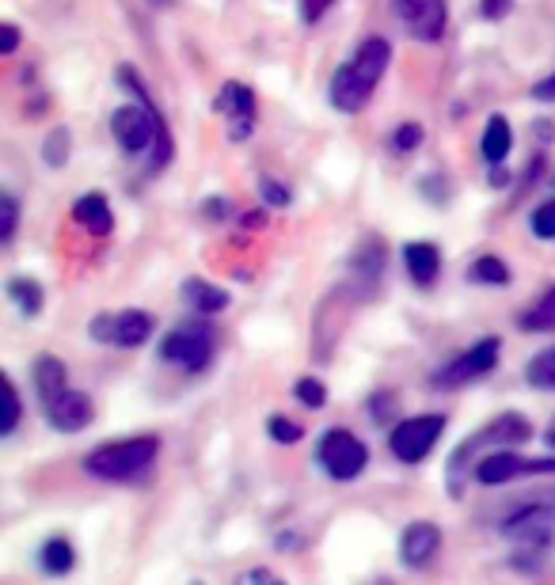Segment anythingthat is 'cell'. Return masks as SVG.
<instances>
[{
  "label": "cell",
  "instance_id": "27",
  "mask_svg": "<svg viewBox=\"0 0 555 585\" xmlns=\"http://www.w3.org/2000/svg\"><path fill=\"white\" fill-rule=\"evenodd\" d=\"M69 145H73V141H69V130L66 126H61V130H54L50 138H46V145H43V160L50 167H61L69 160Z\"/></svg>",
  "mask_w": 555,
  "mask_h": 585
},
{
  "label": "cell",
  "instance_id": "15",
  "mask_svg": "<svg viewBox=\"0 0 555 585\" xmlns=\"http://www.w3.org/2000/svg\"><path fill=\"white\" fill-rule=\"evenodd\" d=\"M403 267H408L415 285H434L441 274V251L434 244H426V239H415V244L403 247Z\"/></svg>",
  "mask_w": 555,
  "mask_h": 585
},
{
  "label": "cell",
  "instance_id": "5",
  "mask_svg": "<svg viewBox=\"0 0 555 585\" xmlns=\"http://www.w3.org/2000/svg\"><path fill=\"white\" fill-rule=\"evenodd\" d=\"M161 358L187 373H198V368L210 365L213 358V327L210 319H190V324L176 327V331L164 335L161 342Z\"/></svg>",
  "mask_w": 555,
  "mask_h": 585
},
{
  "label": "cell",
  "instance_id": "20",
  "mask_svg": "<svg viewBox=\"0 0 555 585\" xmlns=\"http://www.w3.org/2000/svg\"><path fill=\"white\" fill-rule=\"evenodd\" d=\"M518 327H521V331H529V335L555 331V285L541 296V301L529 304V308L521 312V316H518Z\"/></svg>",
  "mask_w": 555,
  "mask_h": 585
},
{
  "label": "cell",
  "instance_id": "25",
  "mask_svg": "<svg viewBox=\"0 0 555 585\" xmlns=\"http://www.w3.org/2000/svg\"><path fill=\"white\" fill-rule=\"evenodd\" d=\"M526 376H529V384H533V388L555 391V347H552V350H541V354H536L533 362H529Z\"/></svg>",
  "mask_w": 555,
  "mask_h": 585
},
{
  "label": "cell",
  "instance_id": "14",
  "mask_svg": "<svg viewBox=\"0 0 555 585\" xmlns=\"http://www.w3.org/2000/svg\"><path fill=\"white\" fill-rule=\"evenodd\" d=\"M217 110L228 118V130H233V141H244L251 133V122H256V92L244 84H225L217 100Z\"/></svg>",
  "mask_w": 555,
  "mask_h": 585
},
{
  "label": "cell",
  "instance_id": "7",
  "mask_svg": "<svg viewBox=\"0 0 555 585\" xmlns=\"http://www.w3.org/2000/svg\"><path fill=\"white\" fill-rule=\"evenodd\" d=\"M316 456H320V464L328 468L331 479H358L362 471H366V460H369V448L366 441H358L351 434V430H328L320 441V448H316Z\"/></svg>",
  "mask_w": 555,
  "mask_h": 585
},
{
  "label": "cell",
  "instance_id": "37",
  "mask_svg": "<svg viewBox=\"0 0 555 585\" xmlns=\"http://www.w3.org/2000/svg\"><path fill=\"white\" fill-rule=\"evenodd\" d=\"M533 100L536 103H555V73L548 80H536V84H533Z\"/></svg>",
  "mask_w": 555,
  "mask_h": 585
},
{
  "label": "cell",
  "instance_id": "17",
  "mask_svg": "<svg viewBox=\"0 0 555 585\" xmlns=\"http://www.w3.org/2000/svg\"><path fill=\"white\" fill-rule=\"evenodd\" d=\"M38 563H43V571L50 574V578H61V574H69L76 566L73 543H69L66 536H54V540H46L43 551H38Z\"/></svg>",
  "mask_w": 555,
  "mask_h": 585
},
{
  "label": "cell",
  "instance_id": "22",
  "mask_svg": "<svg viewBox=\"0 0 555 585\" xmlns=\"http://www.w3.org/2000/svg\"><path fill=\"white\" fill-rule=\"evenodd\" d=\"M513 138H510V122H506L503 115H495L487 122V130H483V156H487V164H503L506 152H510Z\"/></svg>",
  "mask_w": 555,
  "mask_h": 585
},
{
  "label": "cell",
  "instance_id": "4",
  "mask_svg": "<svg viewBox=\"0 0 555 585\" xmlns=\"http://www.w3.org/2000/svg\"><path fill=\"white\" fill-rule=\"evenodd\" d=\"M529 434H533V426H529V419H521L518 411H506L498 414L495 422H487L483 430H475L472 437L464 441L461 448H457L453 456H449V494H461V476L464 468L475 460V453L487 445H513V441H529Z\"/></svg>",
  "mask_w": 555,
  "mask_h": 585
},
{
  "label": "cell",
  "instance_id": "8",
  "mask_svg": "<svg viewBox=\"0 0 555 585\" xmlns=\"http://www.w3.org/2000/svg\"><path fill=\"white\" fill-rule=\"evenodd\" d=\"M441 430H446V419L441 414H418V419H408L392 430L388 445H392V456L403 464H418L434 453V445L441 441Z\"/></svg>",
  "mask_w": 555,
  "mask_h": 585
},
{
  "label": "cell",
  "instance_id": "2",
  "mask_svg": "<svg viewBox=\"0 0 555 585\" xmlns=\"http://www.w3.org/2000/svg\"><path fill=\"white\" fill-rule=\"evenodd\" d=\"M388 61H392L388 38H366L354 50V58L346 66H339L335 77H331V107L343 110V115H358L369 103V95L377 92Z\"/></svg>",
  "mask_w": 555,
  "mask_h": 585
},
{
  "label": "cell",
  "instance_id": "38",
  "mask_svg": "<svg viewBox=\"0 0 555 585\" xmlns=\"http://www.w3.org/2000/svg\"><path fill=\"white\" fill-rule=\"evenodd\" d=\"M15 46H20V31L12 23H4L0 27V54H15Z\"/></svg>",
  "mask_w": 555,
  "mask_h": 585
},
{
  "label": "cell",
  "instance_id": "36",
  "mask_svg": "<svg viewBox=\"0 0 555 585\" xmlns=\"http://www.w3.org/2000/svg\"><path fill=\"white\" fill-rule=\"evenodd\" d=\"M510 4H513V0H483L480 12L487 15V20H503V15L510 12Z\"/></svg>",
  "mask_w": 555,
  "mask_h": 585
},
{
  "label": "cell",
  "instance_id": "31",
  "mask_svg": "<svg viewBox=\"0 0 555 585\" xmlns=\"http://www.w3.org/2000/svg\"><path fill=\"white\" fill-rule=\"evenodd\" d=\"M267 434H271L278 445H293V441H300V426H293L290 419H271L267 422Z\"/></svg>",
  "mask_w": 555,
  "mask_h": 585
},
{
  "label": "cell",
  "instance_id": "11",
  "mask_svg": "<svg viewBox=\"0 0 555 585\" xmlns=\"http://www.w3.org/2000/svg\"><path fill=\"white\" fill-rule=\"evenodd\" d=\"M498 350H503V339H483V342H475L472 350H464L461 358H457L453 365H446L438 373V384L441 388H457V384H468V381H475V376H483V373H491L498 362Z\"/></svg>",
  "mask_w": 555,
  "mask_h": 585
},
{
  "label": "cell",
  "instance_id": "32",
  "mask_svg": "<svg viewBox=\"0 0 555 585\" xmlns=\"http://www.w3.org/2000/svg\"><path fill=\"white\" fill-rule=\"evenodd\" d=\"M418 141H423V126H415V122L400 126V130L392 133V145L400 149V152H411V149H418Z\"/></svg>",
  "mask_w": 555,
  "mask_h": 585
},
{
  "label": "cell",
  "instance_id": "28",
  "mask_svg": "<svg viewBox=\"0 0 555 585\" xmlns=\"http://www.w3.org/2000/svg\"><path fill=\"white\" fill-rule=\"evenodd\" d=\"M15 224H20V206L12 195H0V244H12Z\"/></svg>",
  "mask_w": 555,
  "mask_h": 585
},
{
  "label": "cell",
  "instance_id": "16",
  "mask_svg": "<svg viewBox=\"0 0 555 585\" xmlns=\"http://www.w3.org/2000/svg\"><path fill=\"white\" fill-rule=\"evenodd\" d=\"M73 221L84 224V229H92L95 236H107V232L115 229V213H110V206L103 195H84L81 202L73 206Z\"/></svg>",
  "mask_w": 555,
  "mask_h": 585
},
{
  "label": "cell",
  "instance_id": "3",
  "mask_svg": "<svg viewBox=\"0 0 555 585\" xmlns=\"http://www.w3.org/2000/svg\"><path fill=\"white\" fill-rule=\"evenodd\" d=\"M161 456V437L145 434V437H130V441H110V445L95 448L84 460V471L95 479H107V483H133L141 479Z\"/></svg>",
  "mask_w": 555,
  "mask_h": 585
},
{
  "label": "cell",
  "instance_id": "12",
  "mask_svg": "<svg viewBox=\"0 0 555 585\" xmlns=\"http://www.w3.org/2000/svg\"><path fill=\"white\" fill-rule=\"evenodd\" d=\"M441 551V528L434 525V520H411L408 528H403L400 536V559L411 566V571H418V566H426L434 555Z\"/></svg>",
  "mask_w": 555,
  "mask_h": 585
},
{
  "label": "cell",
  "instance_id": "10",
  "mask_svg": "<svg viewBox=\"0 0 555 585\" xmlns=\"http://www.w3.org/2000/svg\"><path fill=\"white\" fill-rule=\"evenodd\" d=\"M156 319L141 308H126L118 316H99L92 319V339L110 342V347H141L153 335Z\"/></svg>",
  "mask_w": 555,
  "mask_h": 585
},
{
  "label": "cell",
  "instance_id": "35",
  "mask_svg": "<svg viewBox=\"0 0 555 585\" xmlns=\"http://www.w3.org/2000/svg\"><path fill=\"white\" fill-rule=\"evenodd\" d=\"M392 4H395V12H400V20L411 23L418 12H423L426 4H430V0H392Z\"/></svg>",
  "mask_w": 555,
  "mask_h": 585
},
{
  "label": "cell",
  "instance_id": "23",
  "mask_svg": "<svg viewBox=\"0 0 555 585\" xmlns=\"http://www.w3.org/2000/svg\"><path fill=\"white\" fill-rule=\"evenodd\" d=\"M8 296H12L23 316H38L43 312V285L31 282V278H12L8 282Z\"/></svg>",
  "mask_w": 555,
  "mask_h": 585
},
{
  "label": "cell",
  "instance_id": "21",
  "mask_svg": "<svg viewBox=\"0 0 555 585\" xmlns=\"http://www.w3.org/2000/svg\"><path fill=\"white\" fill-rule=\"evenodd\" d=\"M184 296L190 301V308L198 312V316H213V312H221L228 304V293L217 290V285L210 282H198V278H190L184 285Z\"/></svg>",
  "mask_w": 555,
  "mask_h": 585
},
{
  "label": "cell",
  "instance_id": "26",
  "mask_svg": "<svg viewBox=\"0 0 555 585\" xmlns=\"http://www.w3.org/2000/svg\"><path fill=\"white\" fill-rule=\"evenodd\" d=\"M0 388H4V399H8V411H4V422H0V434L4 437H12L15 434V426H20V391H15V384H12V376H0Z\"/></svg>",
  "mask_w": 555,
  "mask_h": 585
},
{
  "label": "cell",
  "instance_id": "30",
  "mask_svg": "<svg viewBox=\"0 0 555 585\" xmlns=\"http://www.w3.org/2000/svg\"><path fill=\"white\" fill-rule=\"evenodd\" d=\"M533 232L541 239H555V198H548L544 206H536L533 213Z\"/></svg>",
  "mask_w": 555,
  "mask_h": 585
},
{
  "label": "cell",
  "instance_id": "6",
  "mask_svg": "<svg viewBox=\"0 0 555 585\" xmlns=\"http://www.w3.org/2000/svg\"><path fill=\"white\" fill-rule=\"evenodd\" d=\"M503 533L518 540L521 548H548L555 540V494L552 499H526L503 520Z\"/></svg>",
  "mask_w": 555,
  "mask_h": 585
},
{
  "label": "cell",
  "instance_id": "34",
  "mask_svg": "<svg viewBox=\"0 0 555 585\" xmlns=\"http://www.w3.org/2000/svg\"><path fill=\"white\" fill-rule=\"evenodd\" d=\"M331 4H335V0H300V20H305V23H316L323 12H328Z\"/></svg>",
  "mask_w": 555,
  "mask_h": 585
},
{
  "label": "cell",
  "instance_id": "9",
  "mask_svg": "<svg viewBox=\"0 0 555 585\" xmlns=\"http://www.w3.org/2000/svg\"><path fill=\"white\" fill-rule=\"evenodd\" d=\"M541 471H555V460H529V456H518L510 448L487 453L483 460H475V479L483 487H503L521 476H541Z\"/></svg>",
  "mask_w": 555,
  "mask_h": 585
},
{
  "label": "cell",
  "instance_id": "13",
  "mask_svg": "<svg viewBox=\"0 0 555 585\" xmlns=\"http://www.w3.org/2000/svg\"><path fill=\"white\" fill-rule=\"evenodd\" d=\"M46 419H50V426L61 430V434H81L95 419V407L84 391H61V396L46 407Z\"/></svg>",
  "mask_w": 555,
  "mask_h": 585
},
{
  "label": "cell",
  "instance_id": "18",
  "mask_svg": "<svg viewBox=\"0 0 555 585\" xmlns=\"http://www.w3.org/2000/svg\"><path fill=\"white\" fill-rule=\"evenodd\" d=\"M408 31L418 43H438L441 31H446V0H430V4L408 23Z\"/></svg>",
  "mask_w": 555,
  "mask_h": 585
},
{
  "label": "cell",
  "instance_id": "24",
  "mask_svg": "<svg viewBox=\"0 0 555 585\" xmlns=\"http://www.w3.org/2000/svg\"><path fill=\"white\" fill-rule=\"evenodd\" d=\"M468 278L480 285H506L510 282V270H506V262L498 255H480L472 262V270H468Z\"/></svg>",
  "mask_w": 555,
  "mask_h": 585
},
{
  "label": "cell",
  "instance_id": "19",
  "mask_svg": "<svg viewBox=\"0 0 555 585\" xmlns=\"http://www.w3.org/2000/svg\"><path fill=\"white\" fill-rule=\"evenodd\" d=\"M35 384H38V396H43V403L50 407L54 399L61 396V391H69L66 388V365H61L58 358H38Z\"/></svg>",
  "mask_w": 555,
  "mask_h": 585
},
{
  "label": "cell",
  "instance_id": "40",
  "mask_svg": "<svg viewBox=\"0 0 555 585\" xmlns=\"http://www.w3.org/2000/svg\"><path fill=\"white\" fill-rule=\"evenodd\" d=\"M190 585H202V582H190Z\"/></svg>",
  "mask_w": 555,
  "mask_h": 585
},
{
  "label": "cell",
  "instance_id": "33",
  "mask_svg": "<svg viewBox=\"0 0 555 585\" xmlns=\"http://www.w3.org/2000/svg\"><path fill=\"white\" fill-rule=\"evenodd\" d=\"M259 195H263V202L274 206V210H285V206H290V190L278 187L274 179H263V183H259Z\"/></svg>",
  "mask_w": 555,
  "mask_h": 585
},
{
  "label": "cell",
  "instance_id": "1",
  "mask_svg": "<svg viewBox=\"0 0 555 585\" xmlns=\"http://www.w3.org/2000/svg\"><path fill=\"white\" fill-rule=\"evenodd\" d=\"M118 80H122V84H130L133 92L145 100V107H118L115 115H110V133H115V141H118V149H122V152H141V149H149L156 141V152H153V160H149V167H153V172H161V167L172 160L168 126H164V118L156 115V107H153V100H149L145 84H141L138 69L118 66Z\"/></svg>",
  "mask_w": 555,
  "mask_h": 585
},
{
  "label": "cell",
  "instance_id": "39",
  "mask_svg": "<svg viewBox=\"0 0 555 585\" xmlns=\"http://www.w3.org/2000/svg\"><path fill=\"white\" fill-rule=\"evenodd\" d=\"M544 441H548V445L555 448V419L548 422V430H544Z\"/></svg>",
  "mask_w": 555,
  "mask_h": 585
},
{
  "label": "cell",
  "instance_id": "29",
  "mask_svg": "<svg viewBox=\"0 0 555 585\" xmlns=\"http://www.w3.org/2000/svg\"><path fill=\"white\" fill-rule=\"evenodd\" d=\"M293 396H297L305 407H312V411H316V407L328 403V391H323V384H320V381H312V376H300L297 388H293Z\"/></svg>",
  "mask_w": 555,
  "mask_h": 585
}]
</instances>
